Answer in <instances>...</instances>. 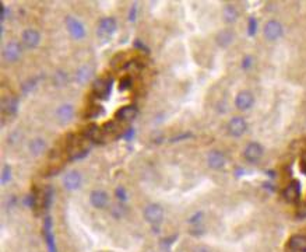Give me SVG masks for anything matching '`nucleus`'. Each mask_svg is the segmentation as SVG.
I'll use <instances>...</instances> for the list:
<instances>
[{"label":"nucleus","instance_id":"nucleus-1","mask_svg":"<svg viewBox=\"0 0 306 252\" xmlns=\"http://www.w3.org/2000/svg\"><path fill=\"white\" fill-rule=\"evenodd\" d=\"M143 216L146 219V222L153 225L154 230H157V227L162 223L164 220V209L162 206L158 203H150L144 207Z\"/></svg>","mask_w":306,"mask_h":252},{"label":"nucleus","instance_id":"nucleus-2","mask_svg":"<svg viewBox=\"0 0 306 252\" xmlns=\"http://www.w3.org/2000/svg\"><path fill=\"white\" fill-rule=\"evenodd\" d=\"M112 85H113V82L109 77H102V79L95 80L93 84L94 95L100 100H106L111 95Z\"/></svg>","mask_w":306,"mask_h":252},{"label":"nucleus","instance_id":"nucleus-3","mask_svg":"<svg viewBox=\"0 0 306 252\" xmlns=\"http://www.w3.org/2000/svg\"><path fill=\"white\" fill-rule=\"evenodd\" d=\"M282 32H284V28H282V24L280 21H276V20H270L264 24V28H263V34L266 39L269 41H277L280 38L282 37Z\"/></svg>","mask_w":306,"mask_h":252},{"label":"nucleus","instance_id":"nucleus-4","mask_svg":"<svg viewBox=\"0 0 306 252\" xmlns=\"http://www.w3.org/2000/svg\"><path fill=\"white\" fill-rule=\"evenodd\" d=\"M23 54V49L17 41H10L3 48V59L9 63L17 62Z\"/></svg>","mask_w":306,"mask_h":252},{"label":"nucleus","instance_id":"nucleus-5","mask_svg":"<svg viewBox=\"0 0 306 252\" xmlns=\"http://www.w3.org/2000/svg\"><path fill=\"white\" fill-rule=\"evenodd\" d=\"M248 129V123L245 121V118L242 116H233L231 121L227 125V131L233 138H241L245 135V132Z\"/></svg>","mask_w":306,"mask_h":252},{"label":"nucleus","instance_id":"nucleus-6","mask_svg":"<svg viewBox=\"0 0 306 252\" xmlns=\"http://www.w3.org/2000/svg\"><path fill=\"white\" fill-rule=\"evenodd\" d=\"M282 196L288 203H298L301 199V182L297 179L289 182L287 187L284 188Z\"/></svg>","mask_w":306,"mask_h":252},{"label":"nucleus","instance_id":"nucleus-7","mask_svg":"<svg viewBox=\"0 0 306 252\" xmlns=\"http://www.w3.org/2000/svg\"><path fill=\"white\" fill-rule=\"evenodd\" d=\"M115 31H116V20L113 17H103L98 23V35L101 38L109 39L115 34Z\"/></svg>","mask_w":306,"mask_h":252},{"label":"nucleus","instance_id":"nucleus-8","mask_svg":"<svg viewBox=\"0 0 306 252\" xmlns=\"http://www.w3.org/2000/svg\"><path fill=\"white\" fill-rule=\"evenodd\" d=\"M21 41L24 44V47L28 49H34L39 45L41 42V34L35 28H27L24 29V32L21 34Z\"/></svg>","mask_w":306,"mask_h":252},{"label":"nucleus","instance_id":"nucleus-9","mask_svg":"<svg viewBox=\"0 0 306 252\" xmlns=\"http://www.w3.org/2000/svg\"><path fill=\"white\" fill-rule=\"evenodd\" d=\"M263 156V146L260 143L252 141L243 150V157L248 163H257Z\"/></svg>","mask_w":306,"mask_h":252},{"label":"nucleus","instance_id":"nucleus-10","mask_svg":"<svg viewBox=\"0 0 306 252\" xmlns=\"http://www.w3.org/2000/svg\"><path fill=\"white\" fill-rule=\"evenodd\" d=\"M66 26L69 29V34L75 39H83L85 37V27L81 21H78L75 17H67L66 19Z\"/></svg>","mask_w":306,"mask_h":252},{"label":"nucleus","instance_id":"nucleus-11","mask_svg":"<svg viewBox=\"0 0 306 252\" xmlns=\"http://www.w3.org/2000/svg\"><path fill=\"white\" fill-rule=\"evenodd\" d=\"M253 104H255V97H253V94L251 91L243 90L241 93L236 94V97H235V105L241 111L251 110L252 107H253Z\"/></svg>","mask_w":306,"mask_h":252},{"label":"nucleus","instance_id":"nucleus-12","mask_svg":"<svg viewBox=\"0 0 306 252\" xmlns=\"http://www.w3.org/2000/svg\"><path fill=\"white\" fill-rule=\"evenodd\" d=\"M83 182V177L78 171L76 169H72L69 172H66V175L63 177V185L67 191H76L78 189L80 185Z\"/></svg>","mask_w":306,"mask_h":252},{"label":"nucleus","instance_id":"nucleus-13","mask_svg":"<svg viewBox=\"0 0 306 252\" xmlns=\"http://www.w3.org/2000/svg\"><path fill=\"white\" fill-rule=\"evenodd\" d=\"M137 107L133 105V104H129V105H125L118 110V112L115 113V118L116 121L119 122H130L133 121L136 116H137Z\"/></svg>","mask_w":306,"mask_h":252},{"label":"nucleus","instance_id":"nucleus-14","mask_svg":"<svg viewBox=\"0 0 306 252\" xmlns=\"http://www.w3.org/2000/svg\"><path fill=\"white\" fill-rule=\"evenodd\" d=\"M225 163H227V159H225V154L220 150H213L210 151L208 157H207V164L208 167L213 168V169H223L225 167Z\"/></svg>","mask_w":306,"mask_h":252},{"label":"nucleus","instance_id":"nucleus-15","mask_svg":"<svg viewBox=\"0 0 306 252\" xmlns=\"http://www.w3.org/2000/svg\"><path fill=\"white\" fill-rule=\"evenodd\" d=\"M90 202L91 205L95 207V209H105L108 206V202H109V197L106 195V192L103 191H93L90 194Z\"/></svg>","mask_w":306,"mask_h":252},{"label":"nucleus","instance_id":"nucleus-16","mask_svg":"<svg viewBox=\"0 0 306 252\" xmlns=\"http://www.w3.org/2000/svg\"><path fill=\"white\" fill-rule=\"evenodd\" d=\"M56 116L62 123H67L75 118V108L70 104H62L57 110H56Z\"/></svg>","mask_w":306,"mask_h":252},{"label":"nucleus","instance_id":"nucleus-17","mask_svg":"<svg viewBox=\"0 0 306 252\" xmlns=\"http://www.w3.org/2000/svg\"><path fill=\"white\" fill-rule=\"evenodd\" d=\"M288 247L294 252H306V235L295 234L288 240Z\"/></svg>","mask_w":306,"mask_h":252},{"label":"nucleus","instance_id":"nucleus-18","mask_svg":"<svg viewBox=\"0 0 306 252\" xmlns=\"http://www.w3.org/2000/svg\"><path fill=\"white\" fill-rule=\"evenodd\" d=\"M233 38H235V34L232 29H221L217 35H215V42L217 45L221 48H227L231 45L233 42Z\"/></svg>","mask_w":306,"mask_h":252},{"label":"nucleus","instance_id":"nucleus-19","mask_svg":"<svg viewBox=\"0 0 306 252\" xmlns=\"http://www.w3.org/2000/svg\"><path fill=\"white\" fill-rule=\"evenodd\" d=\"M102 128L97 126V125H90L84 129V136L93 143H101L102 141Z\"/></svg>","mask_w":306,"mask_h":252},{"label":"nucleus","instance_id":"nucleus-20","mask_svg":"<svg viewBox=\"0 0 306 252\" xmlns=\"http://www.w3.org/2000/svg\"><path fill=\"white\" fill-rule=\"evenodd\" d=\"M28 149H29V153L32 156H41L47 150V141L42 138H35V139H32L29 141Z\"/></svg>","mask_w":306,"mask_h":252},{"label":"nucleus","instance_id":"nucleus-21","mask_svg":"<svg viewBox=\"0 0 306 252\" xmlns=\"http://www.w3.org/2000/svg\"><path fill=\"white\" fill-rule=\"evenodd\" d=\"M45 240H47L49 252H57L56 251L55 237H53V233H52V220H51V217H47V220H45Z\"/></svg>","mask_w":306,"mask_h":252},{"label":"nucleus","instance_id":"nucleus-22","mask_svg":"<svg viewBox=\"0 0 306 252\" xmlns=\"http://www.w3.org/2000/svg\"><path fill=\"white\" fill-rule=\"evenodd\" d=\"M1 110L4 113H9V115H14L17 110H19V100L16 97H9V98H4L3 104H1Z\"/></svg>","mask_w":306,"mask_h":252},{"label":"nucleus","instance_id":"nucleus-23","mask_svg":"<svg viewBox=\"0 0 306 252\" xmlns=\"http://www.w3.org/2000/svg\"><path fill=\"white\" fill-rule=\"evenodd\" d=\"M93 73V69L90 67L88 65H83L80 66L76 72V82L80 84L87 83L90 80V76Z\"/></svg>","mask_w":306,"mask_h":252},{"label":"nucleus","instance_id":"nucleus-24","mask_svg":"<svg viewBox=\"0 0 306 252\" xmlns=\"http://www.w3.org/2000/svg\"><path fill=\"white\" fill-rule=\"evenodd\" d=\"M223 16H224V20L227 21V23H235L238 17H239V13H238V9L233 6V4H225V7H224V11H223Z\"/></svg>","mask_w":306,"mask_h":252},{"label":"nucleus","instance_id":"nucleus-25","mask_svg":"<svg viewBox=\"0 0 306 252\" xmlns=\"http://www.w3.org/2000/svg\"><path fill=\"white\" fill-rule=\"evenodd\" d=\"M11 178H13V169H11L9 164H4L3 168H1V178H0L1 185L9 184L10 181H11Z\"/></svg>","mask_w":306,"mask_h":252},{"label":"nucleus","instance_id":"nucleus-26","mask_svg":"<svg viewBox=\"0 0 306 252\" xmlns=\"http://www.w3.org/2000/svg\"><path fill=\"white\" fill-rule=\"evenodd\" d=\"M37 84H38V77H31V79H28L27 82H24V83H23L21 90H23V93L24 94H28L29 91H32V90L37 87Z\"/></svg>","mask_w":306,"mask_h":252},{"label":"nucleus","instance_id":"nucleus-27","mask_svg":"<svg viewBox=\"0 0 306 252\" xmlns=\"http://www.w3.org/2000/svg\"><path fill=\"white\" fill-rule=\"evenodd\" d=\"M66 82H67V75L63 70H57L56 75L53 76V84L57 87H62V85H65Z\"/></svg>","mask_w":306,"mask_h":252},{"label":"nucleus","instance_id":"nucleus-28","mask_svg":"<svg viewBox=\"0 0 306 252\" xmlns=\"http://www.w3.org/2000/svg\"><path fill=\"white\" fill-rule=\"evenodd\" d=\"M133 87V79L130 76H125L119 82V90L125 91V90H130Z\"/></svg>","mask_w":306,"mask_h":252},{"label":"nucleus","instance_id":"nucleus-29","mask_svg":"<svg viewBox=\"0 0 306 252\" xmlns=\"http://www.w3.org/2000/svg\"><path fill=\"white\" fill-rule=\"evenodd\" d=\"M257 28H259L257 20L255 19V17H251V19L248 20V34H249L251 37H253V35L256 34Z\"/></svg>","mask_w":306,"mask_h":252},{"label":"nucleus","instance_id":"nucleus-30","mask_svg":"<svg viewBox=\"0 0 306 252\" xmlns=\"http://www.w3.org/2000/svg\"><path fill=\"white\" fill-rule=\"evenodd\" d=\"M203 212H197V213H195V215L189 219V223L193 224L195 227L196 225H200V223L203 222Z\"/></svg>","mask_w":306,"mask_h":252},{"label":"nucleus","instance_id":"nucleus-31","mask_svg":"<svg viewBox=\"0 0 306 252\" xmlns=\"http://www.w3.org/2000/svg\"><path fill=\"white\" fill-rule=\"evenodd\" d=\"M190 138H193L192 132H183V133H179V135H177V136H174V138L169 140V141H179V140L190 139Z\"/></svg>","mask_w":306,"mask_h":252},{"label":"nucleus","instance_id":"nucleus-32","mask_svg":"<svg viewBox=\"0 0 306 252\" xmlns=\"http://www.w3.org/2000/svg\"><path fill=\"white\" fill-rule=\"evenodd\" d=\"M115 195L116 197L121 200V202H126V199H128V194H126V191H125V188H116V191H115Z\"/></svg>","mask_w":306,"mask_h":252},{"label":"nucleus","instance_id":"nucleus-33","mask_svg":"<svg viewBox=\"0 0 306 252\" xmlns=\"http://www.w3.org/2000/svg\"><path fill=\"white\" fill-rule=\"evenodd\" d=\"M252 63H253V57H252L251 55L243 56V59H242V67H243L245 70H246V69H251Z\"/></svg>","mask_w":306,"mask_h":252},{"label":"nucleus","instance_id":"nucleus-34","mask_svg":"<svg viewBox=\"0 0 306 252\" xmlns=\"http://www.w3.org/2000/svg\"><path fill=\"white\" fill-rule=\"evenodd\" d=\"M137 17V4H133L129 11V21H134Z\"/></svg>","mask_w":306,"mask_h":252},{"label":"nucleus","instance_id":"nucleus-35","mask_svg":"<svg viewBox=\"0 0 306 252\" xmlns=\"http://www.w3.org/2000/svg\"><path fill=\"white\" fill-rule=\"evenodd\" d=\"M299 166H301V171L306 175V151L301 156V160H299Z\"/></svg>","mask_w":306,"mask_h":252},{"label":"nucleus","instance_id":"nucleus-36","mask_svg":"<svg viewBox=\"0 0 306 252\" xmlns=\"http://www.w3.org/2000/svg\"><path fill=\"white\" fill-rule=\"evenodd\" d=\"M133 136H134V129H133V128H129L128 131L123 133V139L126 140H131L133 139Z\"/></svg>","mask_w":306,"mask_h":252},{"label":"nucleus","instance_id":"nucleus-37","mask_svg":"<svg viewBox=\"0 0 306 252\" xmlns=\"http://www.w3.org/2000/svg\"><path fill=\"white\" fill-rule=\"evenodd\" d=\"M134 48H139V49H143V51H146V52H149V48L146 47L141 41H134Z\"/></svg>","mask_w":306,"mask_h":252},{"label":"nucleus","instance_id":"nucleus-38","mask_svg":"<svg viewBox=\"0 0 306 252\" xmlns=\"http://www.w3.org/2000/svg\"><path fill=\"white\" fill-rule=\"evenodd\" d=\"M6 14H7V9L1 4V6H0V17H1V21L6 20Z\"/></svg>","mask_w":306,"mask_h":252},{"label":"nucleus","instance_id":"nucleus-39","mask_svg":"<svg viewBox=\"0 0 306 252\" xmlns=\"http://www.w3.org/2000/svg\"><path fill=\"white\" fill-rule=\"evenodd\" d=\"M193 252H211L208 248H205V247H199V248H196Z\"/></svg>","mask_w":306,"mask_h":252}]
</instances>
